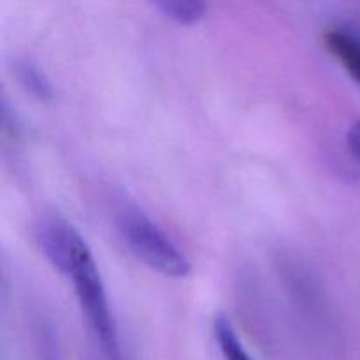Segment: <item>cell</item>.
<instances>
[{"instance_id": "cell-1", "label": "cell", "mask_w": 360, "mask_h": 360, "mask_svg": "<svg viewBox=\"0 0 360 360\" xmlns=\"http://www.w3.org/2000/svg\"><path fill=\"white\" fill-rule=\"evenodd\" d=\"M115 225L130 252L150 269L167 278H185L192 264L171 238L130 200H122L115 211Z\"/></svg>"}, {"instance_id": "cell-2", "label": "cell", "mask_w": 360, "mask_h": 360, "mask_svg": "<svg viewBox=\"0 0 360 360\" xmlns=\"http://www.w3.org/2000/svg\"><path fill=\"white\" fill-rule=\"evenodd\" d=\"M63 274L72 281L83 319L102 357L104 360H122L118 327L109 306L104 281L88 246L77 253Z\"/></svg>"}, {"instance_id": "cell-3", "label": "cell", "mask_w": 360, "mask_h": 360, "mask_svg": "<svg viewBox=\"0 0 360 360\" xmlns=\"http://www.w3.org/2000/svg\"><path fill=\"white\" fill-rule=\"evenodd\" d=\"M35 239L49 264L62 274L74 257L86 246L77 229L58 213L42 214L35 227Z\"/></svg>"}, {"instance_id": "cell-4", "label": "cell", "mask_w": 360, "mask_h": 360, "mask_svg": "<svg viewBox=\"0 0 360 360\" xmlns=\"http://www.w3.org/2000/svg\"><path fill=\"white\" fill-rule=\"evenodd\" d=\"M323 48L360 84V35L345 28H329L322 35Z\"/></svg>"}, {"instance_id": "cell-5", "label": "cell", "mask_w": 360, "mask_h": 360, "mask_svg": "<svg viewBox=\"0 0 360 360\" xmlns=\"http://www.w3.org/2000/svg\"><path fill=\"white\" fill-rule=\"evenodd\" d=\"M14 74L18 83L37 101L48 102L55 97V88L37 62L32 58H18L14 62Z\"/></svg>"}, {"instance_id": "cell-6", "label": "cell", "mask_w": 360, "mask_h": 360, "mask_svg": "<svg viewBox=\"0 0 360 360\" xmlns=\"http://www.w3.org/2000/svg\"><path fill=\"white\" fill-rule=\"evenodd\" d=\"M213 336L218 345L221 357L225 360H253L252 355L243 345L234 323L227 315L218 313L213 320Z\"/></svg>"}, {"instance_id": "cell-7", "label": "cell", "mask_w": 360, "mask_h": 360, "mask_svg": "<svg viewBox=\"0 0 360 360\" xmlns=\"http://www.w3.org/2000/svg\"><path fill=\"white\" fill-rule=\"evenodd\" d=\"M153 6L178 25L199 23L207 11V0H151Z\"/></svg>"}, {"instance_id": "cell-8", "label": "cell", "mask_w": 360, "mask_h": 360, "mask_svg": "<svg viewBox=\"0 0 360 360\" xmlns=\"http://www.w3.org/2000/svg\"><path fill=\"white\" fill-rule=\"evenodd\" d=\"M347 141H348V146H350L352 153L357 155V157L360 158V122L354 123V125L350 127Z\"/></svg>"}]
</instances>
